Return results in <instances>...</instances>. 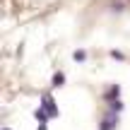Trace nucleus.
Masks as SVG:
<instances>
[{"mask_svg": "<svg viewBox=\"0 0 130 130\" xmlns=\"http://www.w3.org/2000/svg\"><path fill=\"white\" fill-rule=\"evenodd\" d=\"M84 58H87L84 51H75V60H84Z\"/></svg>", "mask_w": 130, "mask_h": 130, "instance_id": "obj_4", "label": "nucleus"}, {"mask_svg": "<svg viewBox=\"0 0 130 130\" xmlns=\"http://www.w3.org/2000/svg\"><path fill=\"white\" fill-rule=\"evenodd\" d=\"M116 128V116H106V121H104V125H101V130H113Z\"/></svg>", "mask_w": 130, "mask_h": 130, "instance_id": "obj_2", "label": "nucleus"}, {"mask_svg": "<svg viewBox=\"0 0 130 130\" xmlns=\"http://www.w3.org/2000/svg\"><path fill=\"white\" fill-rule=\"evenodd\" d=\"M5 130H10V128H5Z\"/></svg>", "mask_w": 130, "mask_h": 130, "instance_id": "obj_5", "label": "nucleus"}, {"mask_svg": "<svg viewBox=\"0 0 130 130\" xmlns=\"http://www.w3.org/2000/svg\"><path fill=\"white\" fill-rule=\"evenodd\" d=\"M43 106H46V113H48V116H56V113H58V108L53 106V99H51V96L43 99Z\"/></svg>", "mask_w": 130, "mask_h": 130, "instance_id": "obj_1", "label": "nucleus"}, {"mask_svg": "<svg viewBox=\"0 0 130 130\" xmlns=\"http://www.w3.org/2000/svg\"><path fill=\"white\" fill-rule=\"evenodd\" d=\"M63 82H65V75H63V72H58L56 77H53V87H60Z\"/></svg>", "mask_w": 130, "mask_h": 130, "instance_id": "obj_3", "label": "nucleus"}]
</instances>
